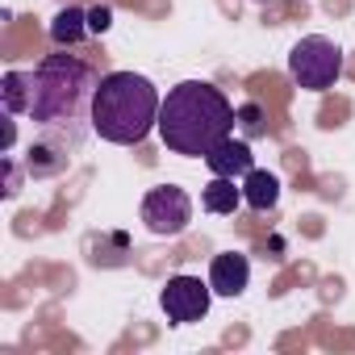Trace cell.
Instances as JSON below:
<instances>
[{"instance_id":"1","label":"cell","mask_w":355,"mask_h":355,"mask_svg":"<svg viewBox=\"0 0 355 355\" xmlns=\"http://www.w3.org/2000/svg\"><path fill=\"white\" fill-rule=\"evenodd\" d=\"M34 80H38V92H34L30 117L38 125V138L80 150L84 138L92 134V101H96L101 76L92 71V63L76 55H46L34 67Z\"/></svg>"},{"instance_id":"2","label":"cell","mask_w":355,"mask_h":355,"mask_svg":"<svg viewBox=\"0 0 355 355\" xmlns=\"http://www.w3.org/2000/svg\"><path fill=\"white\" fill-rule=\"evenodd\" d=\"M239 121V109L226 101L222 88L205 84V80H184L167 88L163 105H159V138L171 155L184 159H205Z\"/></svg>"},{"instance_id":"3","label":"cell","mask_w":355,"mask_h":355,"mask_svg":"<svg viewBox=\"0 0 355 355\" xmlns=\"http://www.w3.org/2000/svg\"><path fill=\"white\" fill-rule=\"evenodd\" d=\"M159 92L138 71H109L96 84L92 101V134L113 146H138L159 125Z\"/></svg>"},{"instance_id":"4","label":"cell","mask_w":355,"mask_h":355,"mask_svg":"<svg viewBox=\"0 0 355 355\" xmlns=\"http://www.w3.org/2000/svg\"><path fill=\"white\" fill-rule=\"evenodd\" d=\"M288 76L293 84H301L305 92H326L334 88V80L343 76V51L322 38V34H309L301 38L293 51H288Z\"/></svg>"},{"instance_id":"5","label":"cell","mask_w":355,"mask_h":355,"mask_svg":"<svg viewBox=\"0 0 355 355\" xmlns=\"http://www.w3.org/2000/svg\"><path fill=\"white\" fill-rule=\"evenodd\" d=\"M142 222L159 239L184 234L189 222H193V197L184 189H175V184H159V189H150L142 197Z\"/></svg>"},{"instance_id":"6","label":"cell","mask_w":355,"mask_h":355,"mask_svg":"<svg viewBox=\"0 0 355 355\" xmlns=\"http://www.w3.org/2000/svg\"><path fill=\"white\" fill-rule=\"evenodd\" d=\"M209 301H214V284L201 276H171L159 293V305H163L167 322H175V326L201 322L209 313Z\"/></svg>"},{"instance_id":"7","label":"cell","mask_w":355,"mask_h":355,"mask_svg":"<svg viewBox=\"0 0 355 355\" xmlns=\"http://www.w3.org/2000/svg\"><path fill=\"white\" fill-rule=\"evenodd\" d=\"M205 167L214 171V175H247L251 167H255V155H251V142L247 138H234V134H226L209 155H205Z\"/></svg>"},{"instance_id":"8","label":"cell","mask_w":355,"mask_h":355,"mask_svg":"<svg viewBox=\"0 0 355 355\" xmlns=\"http://www.w3.org/2000/svg\"><path fill=\"white\" fill-rule=\"evenodd\" d=\"M209 284H214L218 297H239V293H247V284H251V263H247V255H239V251L214 255Z\"/></svg>"},{"instance_id":"9","label":"cell","mask_w":355,"mask_h":355,"mask_svg":"<svg viewBox=\"0 0 355 355\" xmlns=\"http://www.w3.org/2000/svg\"><path fill=\"white\" fill-rule=\"evenodd\" d=\"M34 92H38L34 71H5V80H0V105H5V113H13V117H30Z\"/></svg>"},{"instance_id":"10","label":"cell","mask_w":355,"mask_h":355,"mask_svg":"<svg viewBox=\"0 0 355 355\" xmlns=\"http://www.w3.org/2000/svg\"><path fill=\"white\" fill-rule=\"evenodd\" d=\"M76 150H67L63 142H51V138H34L30 146V159H26V171L34 175V180H42V175H59L67 163H71Z\"/></svg>"},{"instance_id":"11","label":"cell","mask_w":355,"mask_h":355,"mask_svg":"<svg viewBox=\"0 0 355 355\" xmlns=\"http://www.w3.org/2000/svg\"><path fill=\"white\" fill-rule=\"evenodd\" d=\"M243 201L255 209V214H268V209H276V201H280V180L272 171H259V167H251L247 175H243Z\"/></svg>"},{"instance_id":"12","label":"cell","mask_w":355,"mask_h":355,"mask_svg":"<svg viewBox=\"0 0 355 355\" xmlns=\"http://www.w3.org/2000/svg\"><path fill=\"white\" fill-rule=\"evenodd\" d=\"M88 34V9H59L55 17H51V42L55 46H76L80 38Z\"/></svg>"},{"instance_id":"13","label":"cell","mask_w":355,"mask_h":355,"mask_svg":"<svg viewBox=\"0 0 355 355\" xmlns=\"http://www.w3.org/2000/svg\"><path fill=\"white\" fill-rule=\"evenodd\" d=\"M201 205L209 214H234L243 205V189H234L230 175H214V180L205 184V193H201Z\"/></svg>"},{"instance_id":"14","label":"cell","mask_w":355,"mask_h":355,"mask_svg":"<svg viewBox=\"0 0 355 355\" xmlns=\"http://www.w3.org/2000/svg\"><path fill=\"white\" fill-rule=\"evenodd\" d=\"M239 125L247 130V138L263 134V130H268V125H263V109H259V105H243V109H239Z\"/></svg>"},{"instance_id":"15","label":"cell","mask_w":355,"mask_h":355,"mask_svg":"<svg viewBox=\"0 0 355 355\" xmlns=\"http://www.w3.org/2000/svg\"><path fill=\"white\" fill-rule=\"evenodd\" d=\"M113 26V9L109 5H92L88 9V34H105Z\"/></svg>"},{"instance_id":"16","label":"cell","mask_w":355,"mask_h":355,"mask_svg":"<svg viewBox=\"0 0 355 355\" xmlns=\"http://www.w3.org/2000/svg\"><path fill=\"white\" fill-rule=\"evenodd\" d=\"M17 193H21V175H17L13 155H5V197H17Z\"/></svg>"},{"instance_id":"17","label":"cell","mask_w":355,"mask_h":355,"mask_svg":"<svg viewBox=\"0 0 355 355\" xmlns=\"http://www.w3.org/2000/svg\"><path fill=\"white\" fill-rule=\"evenodd\" d=\"M13 142H17V121H13V113H5V155L13 150Z\"/></svg>"}]
</instances>
